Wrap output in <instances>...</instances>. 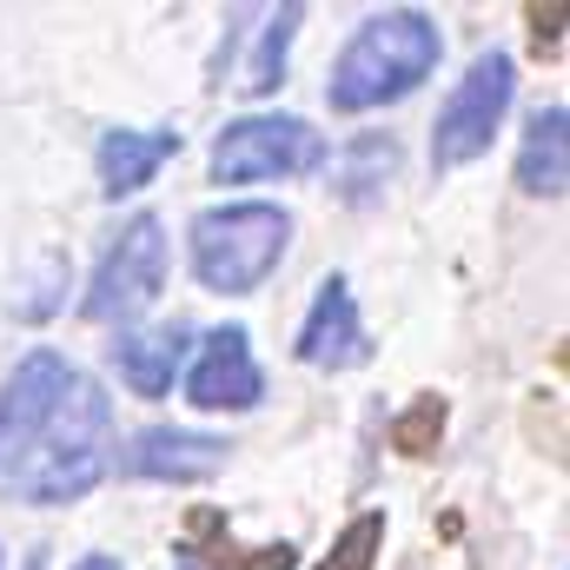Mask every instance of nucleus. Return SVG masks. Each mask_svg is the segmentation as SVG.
<instances>
[{"instance_id":"f257e3e1","label":"nucleus","mask_w":570,"mask_h":570,"mask_svg":"<svg viewBox=\"0 0 570 570\" xmlns=\"http://www.w3.org/2000/svg\"><path fill=\"white\" fill-rule=\"evenodd\" d=\"M107 392L53 345H33L0 379V484L20 504H80L114 451Z\"/></svg>"},{"instance_id":"9d476101","label":"nucleus","mask_w":570,"mask_h":570,"mask_svg":"<svg viewBox=\"0 0 570 570\" xmlns=\"http://www.w3.org/2000/svg\"><path fill=\"white\" fill-rule=\"evenodd\" d=\"M179 159V127H107L94 146V173L107 199H134L159 179V166Z\"/></svg>"},{"instance_id":"2eb2a0df","label":"nucleus","mask_w":570,"mask_h":570,"mask_svg":"<svg viewBox=\"0 0 570 570\" xmlns=\"http://www.w3.org/2000/svg\"><path fill=\"white\" fill-rule=\"evenodd\" d=\"M379 538H385V518L379 511H365L345 538H338V551L325 558L318 570H372V551H379Z\"/></svg>"},{"instance_id":"423d86ee","label":"nucleus","mask_w":570,"mask_h":570,"mask_svg":"<svg viewBox=\"0 0 570 570\" xmlns=\"http://www.w3.org/2000/svg\"><path fill=\"white\" fill-rule=\"evenodd\" d=\"M159 292H166V226H159L153 213H134V219L114 233V246L100 253L80 312H87L94 325H120V332H127Z\"/></svg>"},{"instance_id":"6e6552de","label":"nucleus","mask_w":570,"mask_h":570,"mask_svg":"<svg viewBox=\"0 0 570 570\" xmlns=\"http://www.w3.org/2000/svg\"><path fill=\"white\" fill-rule=\"evenodd\" d=\"M226 438L219 431H186V425H146L120 444V471L146 484H206L213 471H226Z\"/></svg>"},{"instance_id":"7ed1b4c3","label":"nucleus","mask_w":570,"mask_h":570,"mask_svg":"<svg viewBox=\"0 0 570 570\" xmlns=\"http://www.w3.org/2000/svg\"><path fill=\"white\" fill-rule=\"evenodd\" d=\"M285 246H292V213L273 199H219L186 226V266L219 298L259 292L285 266Z\"/></svg>"},{"instance_id":"9b49d317","label":"nucleus","mask_w":570,"mask_h":570,"mask_svg":"<svg viewBox=\"0 0 570 570\" xmlns=\"http://www.w3.org/2000/svg\"><path fill=\"white\" fill-rule=\"evenodd\" d=\"M186 345H193V325H146V332H120L114 338V372L134 399H166L179 365H186Z\"/></svg>"},{"instance_id":"20e7f679","label":"nucleus","mask_w":570,"mask_h":570,"mask_svg":"<svg viewBox=\"0 0 570 570\" xmlns=\"http://www.w3.org/2000/svg\"><path fill=\"white\" fill-rule=\"evenodd\" d=\"M325 166V134L298 114H239L213 140V186L312 179Z\"/></svg>"},{"instance_id":"1a4fd4ad","label":"nucleus","mask_w":570,"mask_h":570,"mask_svg":"<svg viewBox=\"0 0 570 570\" xmlns=\"http://www.w3.org/2000/svg\"><path fill=\"white\" fill-rule=\"evenodd\" d=\"M292 358L312 365V372H345V365H365V358H372L358 298H352V285L338 279V273L318 279L305 318H298V332H292Z\"/></svg>"},{"instance_id":"f03ea898","label":"nucleus","mask_w":570,"mask_h":570,"mask_svg":"<svg viewBox=\"0 0 570 570\" xmlns=\"http://www.w3.org/2000/svg\"><path fill=\"white\" fill-rule=\"evenodd\" d=\"M444 60V33L425 7H385L365 13L352 27V40L338 47L332 73H325V107L332 114H379L399 107L425 87Z\"/></svg>"},{"instance_id":"39448f33","label":"nucleus","mask_w":570,"mask_h":570,"mask_svg":"<svg viewBox=\"0 0 570 570\" xmlns=\"http://www.w3.org/2000/svg\"><path fill=\"white\" fill-rule=\"evenodd\" d=\"M511 94H518L511 53H504V47L478 53V60L464 67V80H458V87L444 94V107H438V127H431V173H458V166L484 159V153H491V134H498L504 114H511Z\"/></svg>"},{"instance_id":"0eeeda50","label":"nucleus","mask_w":570,"mask_h":570,"mask_svg":"<svg viewBox=\"0 0 570 570\" xmlns=\"http://www.w3.org/2000/svg\"><path fill=\"white\" fill-rule=\"evenodd\" d=\"M266 399V372H259V352H253V332L246 325H213L193 352V372H186V405L193 412H259Z\"/></svg>"},{"instance_id":"ddd939ff","label":"nucleus","mask_w":570,"mask_h":570,"mask_svg":"<svg viewBox=\"0 0 570 570\" xmlns=\"http://www.w3.org/2000/svg\"><path fill=\"white\" fill-rule=\"evenodd\" d=\"M298 20H305V7H273L266 13V27L253 33V53H246V67H239V94H273L285 80V60H292V40H298Z\"/></svg>"},{"instance_id":"dca6fc26","label":"nucleus","mask_w":570,"mask_h":570,"mask_svg":"<svg viewBox=\"0 0 570 570\" xmlns=\"http://www.w3.org/2000/svg\"><path fill=\"white\" fill-rule=\"evenodd\" d=\"M67 570H127V564H120V558H107V551H87L80 564H67Z\"/></svg>"},{"instance_id":"4468645a","label":"nucleus","mask_w":570,"mask_h":570,"mask_svg":"<svg viewBox=\"0 0 570 570\" xmlns=\"http://www.w3.org/2000/svg\"><path fill=\"white\" fill-rule=\"evenodd\" d=\"M399 173V146L385 140V134H358V140L338 153V193L352 199V206H365V199H379V186Z\"/></svg>"},{"instance_id":"f8f14e48","label":"nucleus","mask_w":570,"mask_h":570,"mask_svg":"<svg viewBox=\"0 0 570 570\" xmlns=\"http://www.w3.org/2000/svg\"><path fill=\"white\" fill-rule=\"evenodd\" d=\"M570 114L551 100V107H538L531 120H524V146H518V193H531V199H558L570 179V140H564Z\"/></svg>"}]
</instances>
